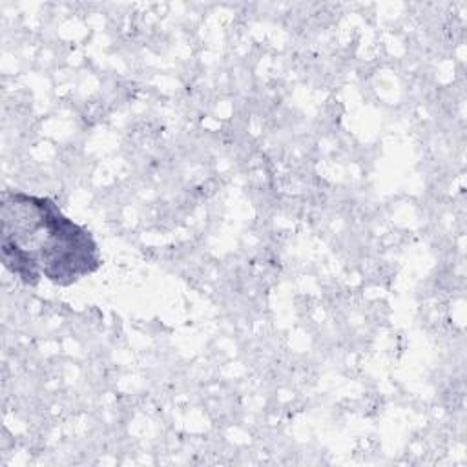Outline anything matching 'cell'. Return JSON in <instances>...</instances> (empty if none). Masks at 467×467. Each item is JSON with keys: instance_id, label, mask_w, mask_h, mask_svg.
I'll return each instance as SVG.
<instances>
[{"instance_id": "obj_1", "label": "cell", "mask_w": 467, "mask_h": 467, "mask_svg": "<svg viewBox=\"0 0 467 467\" xmlns=\"http://www.w3.org/2000/svg\"><path fill=\"white\" fill-rule=\"evenodd\" d=\"M2 261L29 286L42 277L69 286L102 266L86 226L64 215L49 197L11 190L2 193Z\"/></svg>"}]
</instances>
